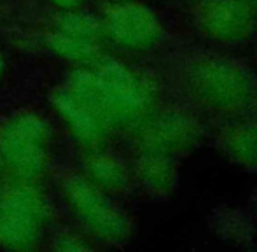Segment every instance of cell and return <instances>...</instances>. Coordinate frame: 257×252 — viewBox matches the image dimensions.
Here are the masks:
<instances>
[{"instance_id": "obj_18", "label": "cell", "mask_w": 257, "mask_h": 252, "mask_svg": "<svg viewBox=\"0 0 257 252\" xmlns=\"http://www.w3.org/2000/svg\"><path fill=\"white\" fill-rule=\"evenodd\" d=\"M2 68H4V62H2V56H0V74H2Z\"/></svg>"}, {"instance_id": "obj_11", "label": "cell", "mask_w": 257, "mask_h": 252, "mask_svg": "<svg viewBox=\"0 0 257 252\" xmlns=\"http://www.w3.org/2000/svg\"><path fill=\"white\" fill-rule=\"evenodd\" d=\"M219 146L234 165L257 170V119L229 124L220 133Z\"/></svg>"}, {"instance_id": "obj_2", "label": "cell", "mask_w": 257, "mask_h": 252, "mask_svg": "<svg viewBox=\"0 0 257 252\" xmlns=\"http://www.w3.org/2000/svg\"><path fill=\"white\" fill-rule=\"evenodd\" d=\"M184 89L200 109L219 116H238L252 107L255 82L250 72L233 60L205 55L184 68Z\"/></svg>"}, {"instance_id": "obj_1", "label": "cell", "mask_w": 257, "mask_h": 252, "mask_svg": "<svg viewBox=\"0 0 257 252\" xmlns=\"http://www.w3.org/2000/svg\"><path fill=\"white\" fill-rule=\"evenodd\" d=\"M68 89L107 119L110 128L140 130L156 114L158 89L146 75L119 62L72 74Z\"/></svg>"}, {"instance_id": "obj_5", "label": "cell", "mask_w": 257, "mask_h": 252, "mask_svg": "<svg viewBox=\"0 0 257 252\" xmlns=\"http://www.w3.org/2000/svg\"><path fill=\"white\" fill-rule=\"evenodd\" d=\"M63 191L77 217L96 238L122 243L132 236V221L89 179L74 175L65 181Z\"/></svg>"}, {"instance_id": "obj_15", "label": "cell", "mask_w": 257, "mask_h": 252, "mask_svg": "<svg viewBox=\"0 0 257 252\" xmlns=\"http://www.w3.org/2000/svg\"><path fill=\"white\" fill-rule=\"evenodd\" d=\"M56 249L58 250H63V252H79V250H86L89 249L88 243L84 242L82 238L75 235H67V236H61L60 240L56 242Z\"/></svg>"}, {"instance_id": "obj_14", "label": "cell", "mask_w": 257, "mask_h": 252, "mask_svg": "<svg viewBox=\"0 0 257 252\" xmlns=\"http://www.w3.org/2000/svg\"><path fill=\"white\" fill-rule=\"evenodd\" d=\"M56 30L61 32L65 35L70 37L81 39V41L88 42H96L100 44V41L105 35L103 23H100L96 18L89 16L84 13H67L56 21Z\"/></svg>"}, {"instance_id": "obj_9", "label": "cell", "mask_w": 257, "mask_h": 252, "mask_svg": "<svg viewBox=\"0 0 257 252\" xmlns=\"http://www.w3.org/2000/svg\"><path fill=\"white\" fill-rule=\"evenodd\" d=\"M53 103L68 128L82 144L89 147H100L107 140L112 130L110 124L68 88L58 89L53 95Z\"/></svg>"}, {"instance_id": "obj_8", "label": "cell", "mask_w": 257, "mask_h": 252, "mask_svg": "<svg viewBox=\"0 0 257 252\" xmlns=\"http://www.w3.org/2000/svg\"><path fill=\"white\" fill-rule=\"evenodd\" d=\"M255 16L245 0H201L196 23L206 39L219 44H241L255 30Z\"/></svg>"}, {"instance_id": "obj_16", "label": "cell", "mask_w": 257, "mask_h": 252, "mask_svg": "<svg viewBox=\"0 0 257 252\" xmlns=\"http://www.w3.org/2000/svg\"><path fill=\"white\" fill-rule=\"evenodd\" d=\"M56 6L63 7V9H75V7L81 6L84 0H53Z\"/></svg>"}, {"instance_id": "obj_12", "label": "cell", "mask_w": 257, "mask_h": 252, "mask_svg": "<svg viewBox=\"0 0 257 252\" xmlns=\"http://www.w3.org/2000/svg\"><path fill=\"white\" fill-rule=\"evenodd\" d=\"M88 179L102 191H122L130 182V174L119 158L98 153L88 161Z\"/></svg>"}, {"instance_id": "obj_7", "label": "cell", "mask_w": 257, "mask_h": 252, "mask_svg": "<svg viewBox=\"0 0 257 252\" xmlns=\"http://www.w3.org/2000/svg\"><path fill=\"white\" fill-rule=\"evenodd\" d=\"M105 34L130 51H151L161 42L163 27L158 16L137 2L115 4L105 13Z\"/></svg>"}, {"instance_id": "obj_10", "label": "cell", "mask_w": 257, "mask_h": 252, "mask_svg": "<svg viewBox=\"0 0 257 252\" xmlns=\"http://www.w3.org/2000/svg\"><path fill=\"white\" fill-rule=\"evenodd\" d=\"M140 186L154 198H168L179 186V170L173 158L142 153L135 168Z\"/></svg>"}, {"instance_id": "obj_4", "label": "cell", "mask_w": 257, "mask_h": 252, "mask_svg": "<svg viewBox=\"0 0 257 252\" xmlns=\"http://www.w3.org/2000/svg\"><path fill=\"white\" fill-rule=\"evenodd\" d=\"M49 126L42 117L23 112L0 130V156L23 179H34L48 161Z\"/></svg>"}, {"instance_id": "obj_17", "label": "cell", "mask_w": 257, "mask_h": 252, "mask_svg": "<svg viewBox=\"0 0 257 252\" xmlns=\"http://www.w3.org/2000/svg\"><path fill=\"white\" fill-rule=\"evenodd\" d=\"M245 2H247L248 6H250L252 9H254V13L257 14V0H245Z\"/></svg>"}, {"instance_id": "obj_3", "label": "cell", "mask_w": 257, "mask_h": 252, "mask_svg": "<svg viewBox=\"0 0 257 252\" xmlns=\"http://www.w3.org/2000/svg\"><path fill=\"white\" fill-rule=\"evenodd\" d=\"M46 222L44 200L28 184L9 186L0 193V243L28 250L37 245Z\"/></svg>"}, {"instance_id": "obj_6", "label": "cell", "mask_w": 257, "mask_h": 252, "mask_svg": "<svg viewBox=\"0 0 257 252\" xmlns=\"http://www.w3.org/2000/svg\"><path fill=\"white\" fill-rule=\"evenodd\" d=\"M201 140V126L186 110L156 112L139 130L140 153L163 154L175 160L193 153Z\"/></svg>"}, {"instance_id": "obj_13", "label": "cell", "mask_w": 257, "mask_h": 252, "mask_svg": "<svg viewBox=\"0 0 257 252\" xmlns=\"http://www.w3.org/2000/svg\"><path fill=\"white\" fill-rule=\"evenodd\" d=\"M48 44L58 56H63V58L72 60V62L89 63L96 62L100 58V44L81 41V39L65 35L58 30L49 34Z\"/></svg>"}]
</instances>
